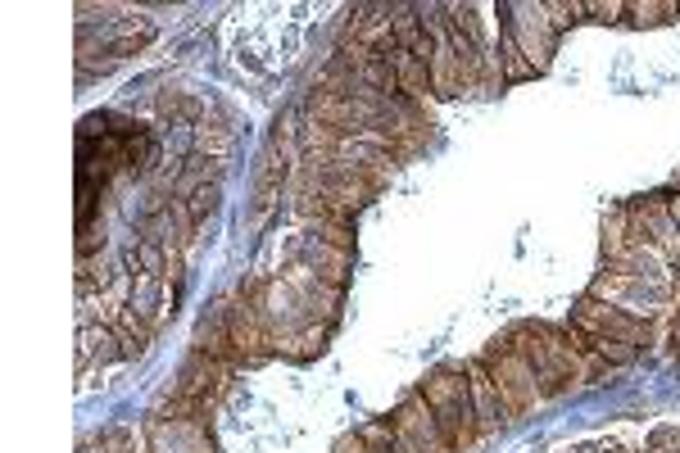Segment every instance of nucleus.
<instances>
[{
    "label": "nucleus",
    "mask_w": 680,
    "mask_h": 453,
    "mask_svg": "<svg viewBox=\"0 0 680 453\" xmlns=\"http://www.w3.org/2000/svg\"><path fill=\"white\" fill-rule=\"evenodd\" d=\"M585 345H590V354H599L603 362H612V368H631V362L640 358L635 345L626 341H608V336H585Z\"/></svg>",
    "instance_id": "nucleus-21"
},
{
    "label": "nucleus",
    "mask_w": 680,
    "mask_h": 453,
    "mask_svg": "<svg viewBox=\"0 0 680 453\" xmlns=\"http://www.w3.org/2000/svg\"><path fill=\"white\" fill-rule=\"evenodd\" d=\"M219 204H223V181H219V177L204 181V187H196V191L187 195V208H191V218H196V223H204Z\"/></svg>",
    "instance_id": "nucleus-23"
},
{
    "label": "nucleus",
    "mask_w": 680,
    "mask_h": 453,
    "mask_svg": "<svg viewBox=\"0 0 680 453\" xmlns=\"http://www.w3.org/2000/svg\"><path fill=\"white\" fill-rule=\"evenodd\" d=\"M390 27H395V46L399 50H418L426 41L418 5H390Z\"/></svg>",
    "instance_id": "nucleus-16"
},
{
    "label": "nucleus",
    "mask_w": 680,
    "mask_h": 453,
    "mask_svg": "<svg viewBox=\"0 0 680 453\" xmlns=\"http://www.w3.org/2000/svg\"><path fill=\"white\" fill-rule=\"evenodd\" d=\"M227 331H232V349L241 358V368H259V362L272 358V336L263 326V313H259V290L255 282L241 286L232 299H227Z\"/></svg>",
    "instance_id": "nucleus-4"
},
{
    "label": "nucleus",
    "mask_w": 680,
    "mask_h": 453,
    "mask_svg": "<svg viewBox=\"0 0 680 453\" xmlns=\"http://www.w3.org/2000/svg\"><path fill=\"white\" fill-rule=\"evenodd\" d=\"M504 341L531 362V372H536V381H540V390H544V400H549V404L567 395V381H563V372H559V362L549 358V349H544V341L536 336V326H531V322H513V326L504 331Z\"/></svg>",
    "instance_id": "nucleus-8"
},
{
    "label": "nucleus",
    "mask_w": 680,
    "mask_h": 453,
    "mask_svg": "<svg viewBox=\"0 0 680 453\" xmlns=\"http://www.w3.org/2000/svg\"><path fill=\"white\" fill-rule=\"evenodd\" d=\"M654 440H663V444H667V453H680V431L663 427V431H654Z\"/></svg>",
    "instance_id": "nucleus-27"
},
{
    "label": "nucleus",
    "mask_w": 680,
    "mask_h": 453,
    "mask_svg": "<svg viewBox=\"0 0 680 453\" xmlns=\"http://www.w3.org/2000/svg\"><path fill=\"white\" fill-rule=\"evenodd\" d=\"M227 299H232V295H223L219 305L204 313V322L196 326L191 349H196V354H209V358H219V362H227V368L241 372V358H236V349H232V331H227Z\"/></svg>",
    "instance_id": "nucleus-11"
},
{
    "label": "nucleus",
    "mask_w": 680,
    "mask_h": 453,
    "mask_svg": "<svg viewBox=\"0 0 680 453\" xmlns=\"http://www.w3.org/2000/svg\"><path fill=\"white\" fill-rule=\"evenodd\" d=\"M504 14V33L517 41V50L527 55V64L540 73H549L553 55H559V33H553V23L544 14V0H504V5H494Z\"/></svg>",
    "instance_id": "nucleus-3"
},
{
    "label": "nucleus",
    "mask_w": 680,
    "mask_h": 453,
    "mask_svg": "<svg viewBox=\"0 0 680 453\" xmlns=\"http://www.w3.org/2000/svg\"><path fill=\"white\" fill-rule=\"evenodd\" d=\"M91 33H96V41L105 46V55H114L118 64L128 55H137L150 37H154V19H145V14H137L132 5H128V14L122 19H109V23H101V27H91Z\"/></svg>",
    "instance_id": "nucleus-10"
},
{
    "label": "nucleus",
    "mask_w": 680,
    "mask_h": 453,
    "mask_svg": "<svg viewBox=\"0 0 680 453\" xmlns=\"http://www.w3.org/2000/svg\"><path fill=\"white\" fill-rule=\"evenodd\" d=\"M336 453H350V449H345V440H340V444H336Z\"/></svg>",
    "instance_id": "nucleus-30"
},
{
    "label": "nucleus",
    "mask_w": 680,
    "mask_h": 453,
    "mask_svg": "<svg viewBox=\"0 0 680 453\" xmlns=\"http://www.w3.org/2000/svg\"><path fill=\"white\" fill-rule=\"evenodd\" d=\"M308 236L318 240V246L327 250H340V254H354V223H340V218H318V223H308Z\"/></svg>",
    "instance_id": "nucleus-17"
},
{
    "label": "nucleus",
    "mask_w": 680,
    "mask_h": 453,
    "mask_svg": "<svg viewBox=\"0 0 680 453\" xmlns=\"http://www.w3.org/2000/svg\"><path fill=\"white\" fill-rule=\"evenodd\" d=\"M477 358L485 362V372H490L494 390H500V400H504V413H508L513 421L549 404L544 390H540V381H536V372H531V362L521 358L504 336H494Z\"/></svg>",
    "instance_id": "nucleus-2"
},
{
    "label": "nucleus",
    "mask_w": 680,
    "mask_h": 453,
    "mask_svg": "<svg viewBox=\"0 0 680 453\" xmlns=\"http://www.w3.org/2000/svg\"><path fill=\"white\" fill-rule=\"evenodd\" d=\"M544 14H549V23H553V33H567V27H576V23H585V0H544Z\"/></svg>",
    "instance_id": "nucleus-22"
},
{
    "label": "nucleus",
    "mask_w": 680,
    "mask_h": 453,
    "mask_svg": "<svg viewBox=\"0 0 680 453\" xmlns=\"http://www.w3.org/2000/svg\"><path fill=\"white\" fill-rule=\"evenodd\" d=\"M500 69H504V86H513V82H531L536 78V69L527 64V55L517 50V41L500 27Z\"/></svg>",
    "instance_id": "nucleus-18"
},
{
    "label": "nucleus",
    "mask_w": 680,
    "mask_h": 453,
    "mask_svg": "<svg viewBox=\"0 0 680 453\" xmlns=\"http://www.w3.org/2000/svg\"><path fill=\"white\" fill-rule=\"evenodd\" d=\"M676 19H680L676 0H626V23L631 27H663V23H676Z\"/></svg>",
    "instance_id": "nucleus-14"
},
{
    "label": "nucleus",
    "mask_w": 680,
    "mask_h": 453,
    "mask_svg": "<svg viewBox=\"0 0 680 453\" xmlns=\"http://www.w3.org/2000/svg\"><path fill=\"white\" fill-rule=\"evenodd\" d=\"M418 390L426 395L431 413H436L449 449L454 453H477V444L485 436H481V421H477V408H472V385H468L462 362H441L436 372H426V381Z\"/></svg>",
    "instance_id": "nucleus-1"
},
{
    "label": "nucleus",
    "mask_w": 680,
    "mask_h": 453,
    "mask_svg": "<svg viewBox=\"0 0 680 453\" xmlns=\"http://www.w3.org/2000/svg\"><path fill=\"white\" fill-rule=\"evenodd\" d=\"M78 259H91V254H101L105 250V227L101 223H91V227H78Z\"/></svg>",
    "instance_id": "nucleus-26"
},
{
    "label": "nucleus",
    "mask_w": 680,
    "mask_h": 453,
    "mask_svg": "<svg viewBox=\"0 0 680 453\" xmlns=\"http://www.w3.org/2000/svg\"><path fill=\"white\" fill-rule=\"evenodd\" d=\"M572 453H603V444H581V449H572Z\"/></svg>",
    "instance_id": "nucleus-28"
},
{
    "label": "nucleus",
    "mask_w": 680,
    "mask_h": 453,
    "mask_svg": "<svg viewBox=\"0 0 680 453\" xmlns=\"http://www.w3.org/2000/svg\"><path fill=\"white\" fill-rule=\"evenodd\" d=\"M462 372H468V385H472V408H477V421H481V436H500L508 427V413H504V400H500V390H494L490 372H485V362L481 358H462Z\"/></svg>",
    "instance_id": "nucleus-9"
},
{
    "label": "nucleus",
    "mask_w": 680,
    "mask_h": 453,
    "mask_svg": "<svg viewBox=\"0 0 680 453\" xmlns=\"http://www.w3.org/2000/svg\"><path fill=\"white\" fill-rule=\"evenodd\" d=\"M236 368H227V362L209 358V354H187V362L177 368V385L173 395H191V400H223L227 385H232Z\"/></svg>",
    "instance_id": "nucleus-7"
},
{
    "label": "nucleus",
    "mask_w": 680,
    "mask_h": 453,
    "mask_svg": "<svg viewBox=\"0 0 680 453\" xmlns=\"http://www.w3.org/2000/svg\"><path fill=\"white\" fill-rule=\"evenodd\" d=\"M168 227H173V240H164V246H177V250H191L196 246V218H191L187 200L168 195Z\"/></svg>",
    "instance_id": "nucleus-19"
},
{
    "label": "nucleus",
    "mask_w": 680,
    "mask_h": 453,
    "mask_svg": "<svg viewBox=\"0 0 680 453\" xmlns=\"http://www.w3.org/2000/svg\"><path fill=\"white\" fill-rule=\"evenodd\" d=\"M590 23H626V0H585Z\"/></svg>",
    "instance_id": "nucleus-25"
},
{
    "label": "nucleus",
    "mask_w": 680,
    "mask_h": 453,
    "mask_svg": "<svg viewBox=\"0 0 680 453\" xmlns=\"http://www.w3.org/2000/svg\"><path fill=\"white\" fill-rule=\"evenodd\" d=\"M114 331H118V336H128V341H141V345H154V341H160V331H154V322H145L137 309H122Z\"/></svg>",
    "instance_id": "nucleus-24"
},
{
    "label": "nucleus",
    "mask_w": 680,
    "mask_h": 453,
    "mask_svg": "<svg viewBox=\"0 0 680 453\" xmlns=\"http://www.w3.org/2000/svg\"><path fill=\"white\" fill-rule=\"evenodd\" d=\"M631 250V223H626V204H617L603 214V259H622Z\"/></svg>",
    "instance_id": "nucleus-15"
},
{
    "label": "nucleus",
    "mask_w": 680,
    "mask_h": 453,
    "mask_svg": "<svg viewBox=\"0 0 680 453\" xmlns=\"http://www.w3.org/2000/svg\"><path fill=\"white\" fill-rule=\"evenodd\" d=\"M304 263L308 267H314L318 272V277L323 282H331V286H345L350 282V263H354V254H340V250H327V246H318V240L314 236H308L304 240Z\"/></svg>",
    "instance_id": "nucleus-13"
},
{
    "label": "nucleus",
    "mask_w": 680,
    "mask_h": 453,
    "mask_svg": "<svg viewBox=\"0 0 680 453\" xmlns=\"http://www.w3.org/2000/svg\"><path fill=\"white\" fill-rule=\"evenodd\" d=\"M572 322L585 331V336L626 341V345H635V349H644L648 341H654V326H648V322L631 318L626 309H617V305H603V299H590V295H581V299H576Z\"/></svg>",
    "instance_id": "nucleus-5"
},
{
    "label": "nucleus",
    "mask_w": 680,
    "mask_h": 453,
    "mask_svg": "<svg viewBox=\"0 0 680 453\" xmlns=\"http://www.w3.org/2000/svg\"><path fill=\"white\" fill-rule=\"evenodd\" d=\"M196 155H204L209 164H223V159L232 155V132L200 123V128H196Z\"/></svg>",
    "instance_id": "nucleus-20"
},
{
    "label": "nucleus",
    "mask_w": 680,
    "mask_h": 453,
    "mask_svg": "<svg viewBox=\"0 0 680 453\" xmlns=\"http://www.w3.org/2000/svg\"><path fill=\"white\" fill-rule=\"evenodd\" d=\"M603 453H631L626 444H603Z\"/></svg>",
    "instance_id": "nucleus-29"
},
{
    "label": "nucleus",
    "mask_w": 680,
    "mask_h": 453,
    "mask_svg": "<svg viewBox=\"0 0 680 453\" xmlns=\"http://www.w3.org/2000/svg\"><path fill=\"white\" fill-rule=\"evenodd\" d=\"M386 64L395 69V78H399V96L405 100H418V105H431L436 100V91H431V73H426V64L413 55V50H390L386 55Z\"/></svg>",
    "instance_id": "nucleus-12"
},
{
    "label": "nucleus",
    "mask_w": 680,
    "mask_h": 453,
    "mask_svg": "<svg viewBox=\"0 0 680 453\" xmlns=\"http://www.w3.org/2000/svg\"><path fill=\"white\" fill-rule=\"evenodd\" d=\"M390 421H395L399 431H409L422 453H454L449 440H445V431H441V421H436V413H431V404H426V395H422L418 385L405 390V400L395 404Z\"/></svg>",
    "instance_id": "nucleus-6"
}]
</instances>
